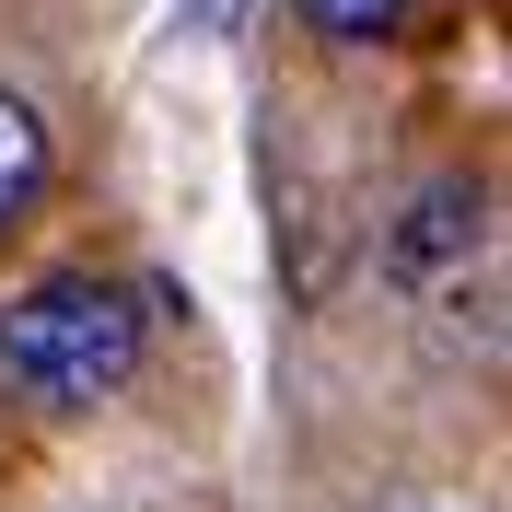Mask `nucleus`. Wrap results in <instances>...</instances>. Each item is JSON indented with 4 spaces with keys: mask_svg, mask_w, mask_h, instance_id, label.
Returning <instances> with one entry per match:
<instances>
[{
    "mask_svg": "<svg viewBox=\"0 0 512 512\" xmlns=\"http://www.w3.org/2000/svg\"><path fill=\"white\" fill-rule=\"evenodd\" d=\"M35 187H47V117L24 94H0V233L35 210Z\"/></svg>",
    "mask_w": 512,
    "mask_h": 512,
    "instance_id": "3",
    "label": "nucleus"
},
{
    "mask_svg": "<svg viewBox=\"0 0 512 512\" xmlns=\"http://www.w3.org/2000/svg\"><path fill=\"white\" fill-rule=\"evenodd\" d=\"M291 12H303L326 47H373V35H396V24H408V0H291Z\"/></svg>",
    "mask_w": 512,
    "mask_h": 512,
    "instance_id": "4",
    "label": "nucleus"
},
{
    "mask_svg": "<svg viewBox=\"0 0 512 512\" xmlns=\"http://www.w3.org/2000/svg\"><path fill=\"white\" fill-rule=\"evenodd\" d=\"M0 373L24 396H47V408H94V396H117L140 373V303L117 280H82V268L12 291L0 303Z\"/></svg>",
    "mask_w": 512,
    "mask_h": 512,
    "instance_id": "1",
    "label": "nucleus"
},
{
    "mask_svg": "<svg viewBox=\"0 0 512 512\" xmlns=\"http://www.w3.org/2000/svg\"><path fill=\"white\" fill-rule=\"evenodd\" d=\"M466 245H478V187H419L408 222H396V245H384V268H396V280H431V268H454Z\"/></svg>",
    "mask_w": 512,
    "mask_h": 512,
    "instance_id": "2",
    "label": "nucleus"
},
{
    "mask_svg": "<svg viewBox=\"0 0 512 512\" xmlns=\"http://www.w3.org/2000/svg\"><path fill=\"white\" fill-rule=\"evenodd\" d=\"M187 24H210V35H222V24H245V0H187Z\"/></svg>",
    "mask_w": 512,
    "mask_h": 512,
    "instance_id": "5",
    "label": "nucleus"
}]
</instances>
